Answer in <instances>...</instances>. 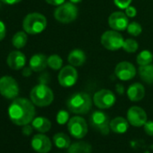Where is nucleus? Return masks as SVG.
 <instances>
[{"mask_svg":"<svg viewBox=\"0 0 153 153\" xmlns=\"http://www.w3.org/2000/svg\"><path fill=\"white\" fill-rule=\"evenodd\" d=\"M0 94L7 99H15L19 94V86L16 80L10 76L0 79Z\"/></svg>","mask_w":153,"mask_h":153,"instance_id":"0eeeda50","label":"nucleus"},{"mask_svg":"<svg viewBox=\"0 0 153 153\" xmlns=\"http://www.w3.org/2000/svg\"><path fill=\"white\" fill-rule=\"evenodd\" d=\"M0 1H2L3 3L7 4V5H16V4L21 2L22 0H0Z\"/></svg>","mask_w":153,"mask_h":153,"instance_id":"4c0bfd02","label":"nucleus"},{"mask_svg":"<svg viewBox=\"0 0 153 153\" xmlns=\"http://www.w3.org/2000/svg\"><path fill=\"white\" fill-rule=\"evenodd\" d=\"M125 15L128 16V17H135V16L137 15V10L134 7H131V6H129L127 8H125Z\"/></svg>","mask_w":153,"mask_h":153,"instance_id":"473e14b6","label":"nucleus"},{"mask_svg":"<svg viewBox=\"0 0 153 153\" xmlns=\"http://www.w3.org/2000/svg\"><path fill=\"white\" fill-rule=\"evenodd\" d=\"M68 130L74 138L82 139L88 133V123L84 118L80 116H74L68 120Z\"/></svg>","mask_w":153,"mask_h":153,"instance_id":"1a4fd4ad","label":"nucleus"},{"mask_svg":"<svg viewBox=\"0 0 153 153\" xmlns=\"http://www.w3.org/2000/svg\"><path fill=\"white\" fill-rule=\"evenodd\" d=\"M143 126H144V131L148 135L153 136V121H147Z\"/></svg>","mask_w":153,"mask_h":153,"instance_id":"2f4dec72","label":"nucleus"},{"mask_svg":"<svg viewBox=\"0 0 153 153\" xmlns=\"http://www.w3.org/2000/svg\"><path fill=\"white\" fill-rule=\"evenodd\" d=\"M114 74L120 80L128 81L135 76L136 68L131 63L128 61H122L116 65L114 68Z\"/></svg>","mask_w":153,"mask_h":153,"instance_id":"f8f14e48","label":"nucleus"},{"mask_svg":"<svg viewBox=\"0 0 153 153\" xmlns=\"http://www.w3.org/2000/svg\"><path fill=\"white\" fill-rule=\"evenodd\" d=\"M139 76L145 83L149 85L153 84V65L149 64L145 66H140Z\"/></svg>","mask_w":153,"mask_h":153,"instance_id":"4be33fe9","label":"nucleus"},{"mask_svg":"<svg viewBox=\"0 0 153 153\" xmlns=\"http://www.w3.org/2000/svg\"><path fill=\"white\" fill-rule=\"evenodd\" d=\"M87 57L82 50L76 49L70 51L68 57V61L73 67H81L86 62Z\"/></svg>","mask_w":153,"mask_h":153,"instance_id":"6ab92c4d","label":"nucleus"},{"mask_svg":"<svg viewBox=\"0 0 153 153\" xmlns=\"http://www.w3.org/2000/svg\"><path fill=\"white\" fill-rule=\"evenodd\" d=\"M78 14L79 10L75 4L71 2H64L55 9L54 17L61 24H69L76 19Z\"/></svg>","mask_w":153,"mask_h":153,"instance_id":"39448f33","label":"nucleus"},{"mask_svg":"<svg viewBox=\"0 0 153 153\" xmlns=\"http://www.w3.org/2000/svg\"><path fill=\"white\" fill-rule=\"evenodd\" d=\"M47 26L46 17L40 13L28 14L23 22V28L29 34H38L42 33Z\"/></svg>","mask_w":153,"mask_h":153,"instance_id":"7ed1b4c3","label":"nucleus"},{"mask_svg":"<svg viewBox=\"0 0 153 153\" xmlns=\"http://www.w3.org/2000/svg\"><path fill=\"white\" fill-rule=\"evenodd\" d=\"M115 90H116V93L120 96L123 95L124 93V87L122 85V84H116L115 86Z\"/></svg>","mask_w":153,"mask_h":153,"instance_id":"e433bc0d","label":"nucleus"},{"mask_svg":"<svg viewBox=\"0 0 153 153\" xmlns=\"http://www.w3.org/2000/svg\"><path fill=\"white\" fill-rule=\"evenodd\" d=\"M68 119V114L65 111H60L57 115V122L59 124H64Z\"/></svg>","mask_w":153,"mask_h":153,"instance_id":"7c9ffc66","label":"nucleus"},{"mask_svg":"<svg viewBox=\"0 0 153 153\" xmlns=\"http://www.w3.org/2000/svg\"><path fill=\"white\" fill-rule=\"evenodd\" d=\"M45 1L51 6H60L65 2V0H45Z\"/></svg>","mask_w":153,"mask_h":153,"instance_id":"c9c22d12","label":"nucleus"},{"mask_svg":"<svg viewBox=\"0 0 153 153\" xmlns=\"http://www.w3.org/2000/svg\"><path fill=\"white\" fill-rule=\"evenodd\" d=\"M26 42H27V35L25 32H17L13 36L12 43L17 49L24 48L25 46Z\"/></svg>","mask_w":153,"mask_h":153,"instance_id":"a878e982","label":"nucleus"},{"mask_svg":"<svg viewBox=\"0 0 153 153\" xmlns=\"http://www.w3.org/2000/svg\"><path fill=\"white\" fill-rule=\"evenodd\" d=\"M93 101L90 96L84 92L75 93L67 100L68 109L76 114H86L92 108Z\"/></svg>","mask_w":153,"mask_h":153,"instance_id":"f03ea898","label":"nucleus"},{"mask_svg":"<svg viewBox=\"0 0 153 153\" xmlns=\"http://www.w3.org/2000/svg\"><path fill=\"white\" fill-rule=\"evenodd\" d=\"M34 104L23 97L16 98L8 108V115L13 123L24 126L33 122L35 116Z\"/></svg>","mask_w":153,"mask_h":153,"instance_id":"f257e3e1","label":"nucleus"},{"mask_svg":"<svg viewBox=\"0 0 153 153\" xmlns=\"http://www.w3.org/2000/svg\"><path fill=\"white\" fill-rule=\"evenodd\" d=\"M91 126L104 135H107L110 131L109 116L103 111H95L90 116Z\"/></svg>","mask_w":153,"mask_h":153,"instance_id":"6e6552de","label":"nucleus"},{"mask_svg":"<svg viewBox=\"0 0 153 153\" xmlns=\"http://www.w3.org/2000/svg\"><path fill=\"white\" fill-rule=\"evenodd\" d=\"M33 125L31 126V125H29V124L24 125V127H23V129H22V132H23V134H24V135H25V136H29V135H31V134H32V132H33Z\"/></svg>","mask_w":153,"mask_h":153,"instance_id":"72a5a7b5","label":"nucleus"},{"mask_svg":"<svg viewBox=\"0 0 153 153\" xmlns=\"http://www.w3.org/2000/svg\"><path fill=\"white\" fill-rule=\"evenodd\" d=\"M131 1L132 0H114V3L118 8L125 9L131 5Z\"/></svg>","mask_w":153,"mask_h":153,"instance_id":"c756f323","label":"nucleus"},{"mask_svg":"<svg viewBox=\"0 0 153 153\" xmlns=\"http://www.w3.org/2000/svg\"><path fill=\"white\" fill-rule=\"evenodd\" d=\"M53 142L59 149H68V147L71 145L69 137L63 132L56 133L53 136Z\"/></svg>","mask_w":153,"mask_h":153,"instance_id":"b1692460","label":"nucleus"},{"mask_svg":"<svg viewBox=\"0 0 153 153\" xmlns=\"http://www.w3.org/2000/svg\"><path fill=\"white\" fill-rule=\"evenodd\" d=\"M31 101L37 106L44 107L50 105L53 99L54 95L52 90L45 84H39L33 88L30 93Z\"/></svg>","mask_w":153,"mask_h":153,"instance_id":"20e7f679","label":"nucleus"},{"mask_svg":"<svg viewBox=\"0 0 153 153\" xmlns=\"http://www.w3.org/2000/svg\"><path fill=\"white\" fill-rule=\"evenodd\" d=\"M33 70L31 68V67H27V68H25V69H24V71H23V76H31L32 75V72H33Z\"/></svg>","mask_w":153,"mask_h":153,"instance_id":"58836bf2","label":"nucleus"},{"mask_svg":"<svg viewBox=\"0 0 153 153\" xmlns=\"http://www.w3.org/2000/svg\"><path fill=\"white\" fill-rule=\"evenodd\" d=\"M79 75L78 71L75 68V67L68 65L63 67L58 76V80L61 87L63 88H70L74 86L78 80Z\"/></svg>","mask_w":153,"mask_h":153,"instance_id":"9b49d317","label":"nucleus"},{"mask_svg":"<svg viewBox=\"0 0 153 153\" xmlns=\"http://www.w3.org/2000/svg\"><path fill=\"white\" fill-rule=\"evenodd\" d=\"M127 33L131 35V36H138L142 32V27L141 25L137 23V22H131L128 25L127 27Z\"/></svg>","mask_w":153,"mask_h":153,"instance_id":"c85d7f7f","label":"nucleus"},{"mask_svg":"<svg viewBox=\"0 0 153 153\" xmlns=\"http://www.w3.org/2000/svg\"><path fill=\"white\" fill-rule=\"evenodd\" d=\"M123 38L117 31L111 30L105 32L101 36V44L107 50L114 51L123 48Z\"/></svg>","mask_w":153,"mask_h":153,"instance_id":"423d86ee","label":"nucleus"},{"mask_svg":"<svg viewBox=\"0 0 153 153\" xmlns=\"http://www.w3.org/2000/svg\"><path fill=\"white\" fill-rule=\"evenodd\" d=\"M129 128V122L123 117L118 116L110 121V129L118 134H123L127 131Z\"/></svg>","mask_w":153,"mask_h":153,"instance_id":"aec40b11","label":"nucleus"},{"mask_svg":"<svg viewBox=\"0 0 153 153\" xmlns=\"http://www.w3.org/2000/svg\"><path fill=\"white\" fill-rule=\"evenodd\" d=\"M29 66L35 72L42 71L48 66V57L44 54H35L31 58Z\"/></svg>","mask_w":153,"mask_h":153,"instance_id":"a211bd4d","label":"nucleus"},{"mask_svg":"<svg viewBox=\"0 0 153 153\" xmlns=\"http://www.w3.org/2000/svg\"><path fill=\"white\" fill-rule=\"evenodd\" d=\"M152 60H153V54L148 50H144V51H140L138 54L137 59H136V61L140 66H145V65L151 64Z\"/></svg>","mask_w":153,"mask_h":153,"instance_id":"393cba45","label":"nucleus"},{"mask_svg":"<svg viewBox=\"0 0 153 153\" xmlns=\"http://www.w3.org/2000/svg\"><path fill=\"white\" fill-rule=\"evenodd\" d=\"M108 25L114 31H124L128 27L129 17L123 12H114L108 18Z\"/></svg>","mask_w":153,"mask_h":153,"instance_id":"4468645a","label":"nucleus"},{"mask_svg":"<svg viewBox=\"0 0 153 153\" xmlns=\"http://www.w3.org/2000/svg\"><path fill=\"white\" fill-rule=\"evenodd\" d=\"M31 145L39 153H48L52 146L51 140L44 134H35L32 139Z\"/></svg>","mask_w":153,"mask_h":153,"instance_id":"2eb2a0df","label":"nucleus"},{"mask_svg":"<svg viewBox=\"0 0 153 153\" xmlns=\"http://www.w3.org/2000/svg\"><path fill=\"white\" fill-rule=\"evenodd\" d=\"M32 125L33 129H35L37 131L44 133L51 130V123L49 119L45 117H36L33 120Z\"/></svg>","mask_w":153,"mask_h":153,"instance_id":"412c9836","label":"nucleus"},{"mask_svg":"<svg viewBox=\"0 0 153 153\" xmlns=\"http://www.w3.org/2000/svg\"><path fill=\"white\" fill-rule=\"evenodd\" d=\"M6 33H7L6 25L2 21H0V41H2L6 37Z\"/></svg>","mask_w":153,"mask_h":153,"instance_id":"f704fd0d","label":"nucleus"},{"mask_svg":"<svg viewBox=\"0 0 153 153\" xmlns=\"http://www.w3.org/2000/svg\"><path fill=\"white\" fill-rule=\"evenodd\" d=\"M92 146L86 141H76L68 149V153H91Z\"/></svg>","mask_w":153,"mask_h":153,"instance_id":"5701e85b","label":"nucleus"},{"mask_svg":"<svg viewBox=\"0 0 153 153\" xmlns=\"http://www.w3.org/2000/svg\"><path fill=\"white\" fill-rule=\"evenodd\" d=\"M7 61L10 68L18 70V69L23 68L25 66L26 57L23 52L19 51H14L9 53Z\"/></svg>","mask_w":153,"mask_h":153,"instance_id":"dca6fc26","label":"nucleus"},{"mask_svg":"<svg viewBox=\"0 0 153 153\" xmlns=\"http://www.w3.org/2000/svg\"><path fill=\"white\" fill-rule=\"evenodd\" d=\"M127 120L134 127H141L147 122L146 112L139 106H131L127 112Z\"/></svg>","mask_w":153,"mask_h":153,"instance_id":"ddd939ff","label":"nucleus"},{"mask_svg":"<svg viewBox=\"0 0 153 153\" xmlns=\"http://www.w3.org/2000/svg\"><path fill=\"white\" fill-rule=\"evenodd\" d=\"M127 97L131 102H138L145 97V88L140 83H133L127 89Z\"/></svg>","mask_w":153,"mask_h":153,"instance_id":"f3484780","label":"nucleus"},{"mask_svg":"<svg viewBox=\"0 0 153 153\" xmlns=\"http://www.w3.org/2000/svg\"><path fill=\"white\" fill-rule=\"evenodd\" d=\"M62 65H63V60L59 55L53 54L48 57V66L54 70H59L62 68Z\"/></svg>","mask_w":153,"mask_h":153,"instance_id":"bb28decb","label":"nucleus"},{"mask_svg":"<svg viewBox=\"0 0 153 153\" xmlns=\"http://www.w3.org/2000/svg\"><path fill=\"white\" fill-rule=\"evenodd\" d=\"M69 1L73 4H76V3H80L82 0H69Z\"/></svg>","mask_w":153,"mask_h":153,"instance_id":"ea45409f","label":"nucleus"},{"mask_svg":"<svg viewBox=\"0 0 153 153\" xmlns=\"http://www.w3.org/2000/svg\"><path fill=\"white\" fill-rule=\"evenodd\" d=\"M139 48V44L138 42L133 40V39H126L123 42V49L128 52V53H134L135 51H137Z\"/></svg>","mask_w":153,"mask_h":153,"instance_id":"cd10ccee","label":"nucleus"},{"mask_svg":"<svg viewBox=\"0 0 153 153\" xmlns=\"http://www.w3.org/2000/svg\"><path fill=\"white\" fill-rule=\"evenodd\" d=\"M115 95L108 89L97 91L93 97V103L99 109H108L115 104Z\"/></svg>","mask_w":153,"mask_h":153,"instance_id":"9d476101","label":"nucleus"}]
</instances>
